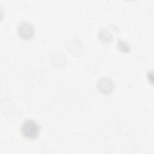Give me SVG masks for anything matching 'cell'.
Here are the masks:
<instances>
[{
    "mask_svg": "<svg viewBox=\"0 0 154 154\" xmlns=\"http://www.w3.org/2000/svg\"><path fill=\"white\" fill-rule=\"evenodd\" d=\"M40 126L34 120L28 119L23 122L20 128L22 135L29 140H34L38 137L40 133Z\"/></svg>",
    "mask_w": 154,
    "mask_h": 154,
    "instance_id": "6da1fadb",
    "label": "cell"
},
{
    "mask_svg": "<svg viewBox=\"0 0 154 154\" xmlns=\"http://www.w3.org/2000/svg\"><path fill=\"white\" fill-rule=\"evenodd\" d=\"M17 34L20 37L23 39L28 40L31 38L35 32L34 28L28 22H23L17 26Z\"/></svg>",
    "mask_w": 154,
    "mask_h": 154,
    "instance_id": "7a4b0ae2",
    "label": "cell"
}]
</instances>
